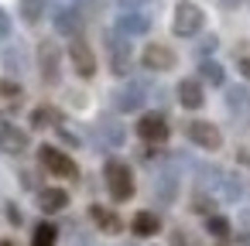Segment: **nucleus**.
<instances>
[{
    "label": "nucleus",
    "instance_id": "obj_1",
    "mask_svg": "<svg viewBox=\"0 0 250 246\" xmlns=\"http://www.w3.org/2000/svg\"><path fill=\"white\" fill-rule=\"evenodd\" d=\"M103 45H106V58H110V72L124 79V76L130 72V65H134V48H130V41H127L120 31H106V35H103Z\"/></svg>",
    "mask_w": 250,
    "mask_h": 246
},
{
    "label": "nucleus",
    "instance_id": "obj_2",
    "mask_svg": "<svg viewBox=\"0 0 250 246\" xmlns=\"http://www.w3.org/2000/svg\"><path fill=\"white\" fill-rule=\"evenodd\" d=\"M103 178H106V191H110L113 202H127V198H134V174H130V168H127L124 161H117V157L106 161Z\"/></svg>",
    "mask_w": 250,
    "mask_h": 246
},
{
    "label": "nucleus",
    "instance_id": "obj_3",
    "mask_svg": "<svg viewBox=\"0 0 250 246\" xmlns=\"http://www.w3.org/2000/svg\"><path fill=\"white\" fill-rule=\"evenodd\" d=\"M202 21H206V14H202L199 4H192V0H178V4H175L171 31H175V38H192V35L202 31Z\"/></svg>",
    "mask_w": 250,
    "mask_h": 246
},
{
    "label": "nucleus",
    "instance_id": "obj_4",
    "mask_svg": "<svg viewBox=\"0 0 250 246\" xmlns=\"http://www.w3.org/2000/svg\"><path fill=\"white\" fill-rule=\"evenodd\" d=\"M38 72L45 86H55L62 79V52L55 41H42L38 45Z\"/></svg>",
    "mask_w": 250,
    "mask_h": 246
},
{
    "label": "nucleus",
    "instance_id": "obj_5",
    "mask_svg": "<svg viewBox=\"0 0 250 246\" xmlns=\"http://www.w3.org/2000/svg\"><path fill=\"white\" fill-rule=\"evenodd\" d=\"M38 161H42V168L45 171H52L55 178H79V164L69 157V154H62L59 147H42L38 151Z\"/></svg>",
    "mask_w": 250,
    "mask_h": 246
},
{
    "label": "nucleus",
    "instance_id": "obj_6",
    "mask_svg": "<svg viewBox=\"0 0 250 246\" xmlns=\"http://www.w3.org/2000/svg\"><path fill=\"white\" fill-rule=\"evenodd\" d=\"M185 137H188L195 147H202V151H219V144H223L219 127L209 123V120H192V123H185Z\"/></svg>",
    "mask_w": 250,
    "mask_h": 246
},
{
    "label": "nucleus",
    "instance_id": "obj_7",
    "mask_svg": "<svg viewBox=\"0 0 250 246\" xmlns=\"http://www.w3.org/2000/svg\"><path fill=\"white\" fill-rule=\"evenodd\" d=\"M52 24H55L59 35H65V38L76 41L79 31H83V11L72 7V4H55V11H52Z\"/></svg>",
    "mask_w": 250,
    "mask_h": 246
},
{
    "label": "nucleus",
    "instance_id": "obj_8",
    "mask_svg": "<svg viewBox=\"0 0 250 246\" xmlns=\"http://www.w3.org/2000/svg\"><path fill=\"white\" fill-rule=\"evenodd\" d=\"M144 103H147V86H144L141 79H130L124 89L113 93V106H117L120 113H137Z\"/></svg>",
    "mask_w": 250,
    "mask_h": 246
},
{
    "label": "nucleus",
    "instance_id": "obj_9",
    "mask_svg": "<svg viewBox=\"0 0 250 246\" xmlns=\"http://www.w3.org/2000/svg\"><path fill=\"white\" fill-rule=\"evenodd\" d=\"M28 133L18 127V123H11L7 116H0V151L4 154H11V157H21L24 151H28Z\"/></svg>",
    "mask_w": 250,
    "mask_h": 246
},
{
    "label": "nucleus",
    "instance_id": "obj_10",
    "mask_svg": "<svg viewBox=\"0 0 250 246\" xmlns=\"http://www.w3.org/2000/svg\"><path fill=\"white\" fill-rule=\"evenodd\" d=\"M168 120L161 116V113H144L141 120H137V137L141 140H147V144H165L168 140Z\"/></svg>",
    "mask_w": 250,
    "mask_h": 246
},
{
    "label": "nucleus",
    "instance_id": "obj_11",
    "mask_svg": "<svg viewBox=\"0 0 250 246\" xmlns=\"http://www.w3.org/2000/svg\"><path fill=\"white\" fill-rule=\"evenodd\" d=\"M175 52L168 48V45H147L144 48V55H141V65L147 69V72H171L175 69Z\"/></svg>",
    "mask_w": 250,
    "mask_h": 246
},
{
    "label": "nucleus",
    "instance_id": "obj_12",
    "mask_svg": "<svg viewBox=\"0 0 250 246\" xmlns=\"http://www.w3.org/2000/svg\"><path fill=\"white\" fill-rule=\"evenodd\" d=\"M69 58H72V69H76L83 79H93V76H96V55H93V48H89L83 38H76V41L69 45Z\"/></svg>",
    "mask_w": 250,
    "mask_h": 246
},
{
    "label": "nucleus",
    "instance_id": "obj_13",
    "mask_svg": "<svg viewBox=\"0 0 250 246\" xmlns=\"http://www.w3.org/2000/svg\"><path fill=\"white\" fill-rule=\"evenodd\" d=\"M117 31H120L124 38L147 35V31H151V18H147L144 11H137V14H120V18H117Z\"/></svg>",
    "mask_w": 250,
    "mask_h": 246
},
{
    "label": "nucleus",
    "instance_id": "obj_14",
    "mask_svg": "<svg viewBox=\"0 0 250 246\" xmlns=\"http://www.w3.org/2000/svg\"><path fill=\"white\" fill-rule=\"evenodd\" d=\"M31 127L35 130H59L62 127V110L45 103V106H35L31 110Z\"/></svg>",
    "mask_w": 250,
    "mask_h": 246
},
{
    "label": "nucleus",
    "instance_id": "obj_15",
    "mask_svg": "<svg viewBox=\"0 0 250 246\" xmlns=\"http://www.w3.org/2000/svg\"><path fill=\"white\" fill-rule=\"evenodd\" d=\"M175 93H178V103H182L185 110H199V106L206 103V96H202V82H199V79H182Z\"/></svg>",
    "mask_w": 250,
    "mask_h": 246
},
{
    "label": "nucleus",
    "instance_id": "obj_16",
    "mask_svg": "<svg viewBox=\"0 0 250 246\" xmlns=\"http://www.w3.org/2000/svg\"><path fill=\"white\" fill-rule=\"evenodd\" d=\"M96 133H100V140H106L110 147H124V140H127V130H124L113 116H100V120H96Z\"/></svg>",
    "mask_w": 250,
    "mask_h": 246
},
{
    "label": "nucleus",
    "instance_id": "obj_17",
    "mask_svg": "<svg viewBox=\"0 0 250 246\" xmlns=\"http://www.w3.org/2000/svg\"><path fill=\"white\" fill-rule=\"evenodd\" d=\"M158 229H161V219L154 215V212H137L134 215V222H130V232L134 236H141V239H147V236H158Z\"/></svg>",
    "mask_w": 250,
    "mask_h": 246
},
{
    "label": "nucleus",
    "instance_id": "obj_18",
    "mask_svg": "<svg viewBox=\"0 0 250 246\" xmlns=\"http://www.w3.org/2000/svg\"><path fill=\"white\" fill-rule=\"evenodd\" d=\"M38 205H42V212H62L65 205H69V195L62 191V188H42L38 191Z\"/></svg>",
    "mask_w": 250,
    "mask_h": 246
},
{
    "label": "nucleus",
    "instance_id": "obj_19",
    "mask_svg": "<svg viewBox=\"0 0 250 246\" xmlns=\"http://www.w3.org/2000/svg\"><path fill=\"white\" fill-rule=\"evenodd\" d=\"M89 215H93V222H96L103 232H120V229H124V222L117 219V212L106 208V205H89Z\"/></svg>",
    "mask_w": 250,
    "mask_h": 246
},
{
    "label": "nucleus",
    "instance_id": "obj_20",
    "mask_svg": "<svg viewBox=\"0 0 250 246\" xmlns=\"http://www.w3.org/2000/svg\"><path fill=\"white\" fill-rule=\"evenodd\" d=\"M226 106H229V113H250V86H229L226 89Z\"/></svg>",
    "mask_w": 250,
    "mask_h": 246
},
{
    "label": "nucleus",
    "instance_id": "obj_21",
    "mask_svg": "<svg viewBox=\"0 0 250 246\" xmlns=\"http://www.w3.org/2000/svg\"><path fill=\"white\" fill-rule=\"evenodd\" d=\"M199 79L209 82V86H223V82H226V69H223L219 62L206 58V62H199Z\"/></svg>",
    "mask_w": 250,
    "mask_h": 246
},
{
    "label": "nucleus",
    "instance_id": "obj_22",
    "mask_svg": "<svg viewBox=\"0 0 250 246\" xmlns=\"http://www.w3.org/2000/svg\"><path fill=\"white\" fill-rule=\"evenodd\" d=\"M175 191H178V178H175L171 171H161L158 181H154V195H158L161 202H175Z\"/></svg>",
    "mask_w": 250,
    "mask_h": 246
},
{
    "label": "nucleus",
    "instance_id": "obj_23",
    "mask_svg": "<svg viewBox=\"0 0 250 246\" xmlns=\"http://www.w3.org/2000/svg\"><path fill=\"white\" fill-rule=\"evenodd\" d=\"M223 174H226V171H219L216 164H199V168H195V178H199L202 188H219V185H223Z\"/></svg>",
    "mask_w": 250,
    "mask_h": 246
},
{
    "label": "nucleus",
    "instance_id": "obj_24",
    "mask_svg": "<svg viewBox=\"0 0 250 246\" xmlns=\"http://www.w3.org/2000/svg\"><path fill=\"white\" fill-rule=\"evenodd\" d=\"M21 18L28 21V24H38L42 18H45V7H48V0H21Z\"/></svg>",
    "mask_w": 250,
    "mask_h": 246
},
{
    "label": "nucleus",
    "instance_id": "obj_25",
    "mask_svg": "<svg viewBox=\"0 0 250 246\" xmlns=\"http://www.w3.org/2000/svg\"><path fill=\"white\" fill-rule=\"evenodd\" d=\"M55 243H59V229L52 222H38L35 236H31V246H55Z\"/></svg>",
    "mask_w": 250,
    "mask_h": 246
},
{
    "label": "nucleus",
    "instance_id": "obj_26",
    "mask_svg": "<svg viewBox=\"0 0 250 246\" xmlns=\"http://www.w3.org/2000/svg\"><path fill=\"white\" fill-rule=\"evenodd\" d=\"M219 191H223V198H226V202H240V198H243V181H240L236 174H223Z\"/></svg>",
    "mask_w": 250,
    "mask_h": 246
},
{
    "label": "nucleus",
    "instance_id": "obj_27",
    "mask_svg": "<svg viewBox=\"0 0 250 246\" xmlns=\"http://www.w3.org/2000/svg\"><path fill=\"white\" fill-rule=\"evenodd\" d=\"M206 232H209V236H216V239H229L233 226H229V219H226V215H209V219H206Z\"/></svg>",
    "mask_w": 250,
    "mask_h": 246
},
{
    "label": "nucleus",
    "instance_id": "obj_28",
    "mask_svg": "<svg viewBox=\"0 0 250 246\" xmlns=\"http://www.w3.org/2000/svg\"><path fill=\"white\" fill-rule=\"evenodd\" d=\"M212 208H216V202H212L206 191H195V195H192V212H199V215H206V219H209V215H216Z\"/></svg>",
    "mask_w": 250,
    "mask_h": 246
},
{
    "label": "nucleus",
    "instance_id": "obj_29",
    "mask_svg": "<svg viewBox=\"0 0 250 246\" xmlns=\"http://www.w3.org/2000/svg\"><path fill=\"white\" fill-rule=\"evenodd\" d=\"M216 48H219V38H216V35H206V38H202V41L195 45V52L202 55V62H206V58H209V55H212Z\"/></svg>",
    "mask_w": 250,
    "mask_h": 246
},
{
    "label": "nucleus",
    "instance_id": "obj_30",
    "mask_svg": "<svg viewBox=\"0 0 250 246\" xmlns=\"http://www.w3.org/2000/svg\"><path fill=\"white\" fill-rule=\"evenodd\" d=\"M117 4H120V14H137L141 7L151 4V0H117Z\"/></svg>",
    "mask_w": 250,
    "mask_h": 246
},
{
    "label": "nucleus",
    "instance_id": "obj_31",
    "mask_svg": "<svg viewBox=\"0 0 250 246\" xmlns=\"http://www.w3.org/2000/svg\"><path fill=\"white\" fill-rule=\"evenodd\" d=\"M171 246H199V243L192 239V232H185V229H175V232H171Z\"/></svg>",
    "mask_w": 250,
    "mask_h": 246
},
{
    "label": "nucleus",
    "instance_id": "obj_32",
    "mask_svg": "<svg viewBox=\"0 0 250 246\" xmlns=\"http://www.w3.org/2000/svg\"><path fill=\"white\" fill-rule=\"evenodd\" d=\"M0 96H7V99H21V86H18V82H0Z\"/></svg>",
    "mask_w": 250,
    "mask_h": 246
},
{
    "label": "nucleus",
    "instance_id": "obj_33",
    "mask_svg": "<svg viewBox=\"0 0 250 246\" xmlns=\"http://www.w3.org/2000/svg\"><path fill=\"white\" fill-rule=\"evenodd\" d=\"M11 38V14L0 7V41H7Z\"/></svg>",
    "mask_w": 250,
    "mask_h": 246
},
{
    "label": "nucleus",
    "instance_id": "obj_34",
    "mask_svg": "<svg viewBox=\"0 0 250 246\" xmlns=\"http://www.w3.org/2000/svg\"><path fill=\"white\" fill-rule=\"evenodd\" d=\"M4 65L14 72V69H21V52H14V48H7L4 52Z\"/></svg>",
    "mask_w": 250,
    "mask_h": 246
},
{
    "label": "nucleus",
    "instance_id": "obj_35",
    "mask_svg": "<svg viewBox=\"0 0 250 246\" xmlns=\"http://www.w3.org/2000/svg\"><path fill=\"white\" fill-rule=\"evenodd\" d=\"M7 219H11L14 226H21V222H24V215H21V208H18L14 202H7Z\"/></svg>",
    "mask_w": 250,
    "mask_h": 246
},
{
    "label": "nucleus",
    "instance_id": "obj_36",
    "mask_svg": "<svg viewBox=\"0 0 250 246\" xmlns=\"http://www.w3.org/2000/svg\"><path fill=\"white\" fill-rule=\"evenodd\" d=\"M59 137H62V140H65L69 147H79V137H76L72 130H65V127H59Z\"/></svg>",
    "mask_w": 250,
    "mask_h": 246
},
{
    "label": "nucleus",
    "instance_id": "obj_37",
    "mask_svg": "<svg viewBox=\"0 0 250 246\" xmlns=\"http://www.w3.org/2000/svg\"><path fill=\"white\" fill-rule=\"evenodd\" d=\"M240 72L250 79V55H240Z\"/></svg>",
    "mask_w": 250,
    "mask_h": 246
},
{
    "label": "nucleus",
    "instance_id": "obj_38",
    "mask_svg": "<svg viewBox=\"0 0 250 246\" xmlns=\"http://www.w3.org/2000/svg\"><path fill=\"white\" fill-rule=\"evenodd\" d=\"M243 4V0H219V7H226V11H236Z\"/></svg>",
    "mask_w": 250,
    "mask_h": 246
},
{
    "label": "nucleus",
    "instance_id": "obj_39",
    "mask_svg": "<svg viewBox=\"0 0 250 246\" xmlns=\"http://www.w3.org/2000/svg\"><path fill=\"white\" fill-rule=\"evenodd\" d=\"M0 246H14V243H11V239H4V243H0Z\"/></svg>",
    "mask_w": 250,
    "mask_h": 246
}]
</instances>
